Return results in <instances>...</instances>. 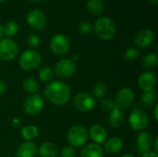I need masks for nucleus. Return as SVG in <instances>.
Wrapping results in <instances>:
<instances>
[{
  "mask_svg": "<svg viewBox=\"0 0 158 157\" xmlns=\"http://www.w3.org/2000/svg\"><path fill=\"white\" fill-rule=\"evenodd\" d=\"M156 100H157L156 93L153 90V91H149V92H143V93L141 96L140 102L143 106H144L146 108H150L156 104Z\"/></svg>",
  "mask_w": 158,
  "mask_h": 157,
  "instance_id": "23",
  "label": "nucleus"
},
{
  "mask_svg": "<svg viewBox=\"0 0 158 157\" xmlns=\"http://www.w3.org/2000/svg\"><path fill=\"white\" fill-rule=\"evenodd\" d=\"M89 136L91 137V139L94 141V143L97 144H102L105 143V142L107 140V131L106 130L99 124H94L93 125L88 132Z\"/></svg>",
  "mask_w": 158,
  "mask_h": 157,
  "instance_id": "16",
  "label": "nucleus"
},
{
  "mask_svg": "<svg viewBox=\"0 0 158 157\" xmlns=\"http://www.w3.org/2000/svg\"><path fill=\"white\" fill-rule=\"evenodd\" d=\"M42 63V56L34 49L25 50L19 56V64L21 69L25 71H32L40 67Z\"/></svg>",
  "mask_w": 158,
  "mask_h": 157,
  "instance_id": "4",
  "label": "nucleus"
},
{
  "mask_svg": "<svg viewBox=\"0 0 158 157\" xmlns=\"http://www.w3.org/2000/svg\"><path fill=\"white\" fill-rule=\"evenodd\" d=\"M123 147V141L119 137H111L105 142L104 150L108 154H117Z\"/></svg>",
  "mask_w": 158,
  "mask_h": 157,
  "instance_id": "21",
  "label": "nucleus"
},
{
  "mask_svg": "<svg viewBox=\"0 0 158 157\" xmlns=\"http://www.w3.org/2000/svg\"><path fill=\"white\" fill-rule=\"evenodd\" d=\"M107 93V86L104 81H97L93 87V94L96 98H103Z\"/></svg>",
  "mask_w": 158,
  "mask_h": 157,
  "instance_id": "28",
  "label": "nucleus"
},
{
  "mask_svg": "<svg viewBox=\"0 0 158 157\" xmlns=\"http://www.w3.org/2000/svg\"><path fill=\"white\" fill-rule=\"evenodd\" d=\"M38 154L41 157H56L58 155V147L53 142H44L38 148Z\"/></svg>",
  "mask_w": 158,
  "mask_h": 157,
  "instance_id": "19",
  "label": "nucleus"
},
{
  "mask_svg": "<svg viewBox=\"0 0 158 157\" xmlns=\"http://www.w3.org/2000/svg\"><path fill=\"white\" fill-rule=\"evenodd\" d=\"M72 103L77 110L84 113L92 111L96 105L94 97L89 93H84V92H81L75 94Z\"/></svg>",
  "mask_w": 158,
  "mask_h": 157,
  "instance_id": "5",
  "label": "nucleus"
},
{
  "mask_svg": "<svg viewBox=\"0 0 158 157\" xmlns=\"http://www.w3.org/2000/svg\"><path fill=\"white\" fill-rule=\"evenodd\" d=\"M104 150L103 148L94 143H88L81 151L80 156L81 157H103Z\"/></svg>",
  "mask_w": 158,
  "mask_h": 157,
  "instance_id": "18",
  "label": "nucleus"
},
{
  "mask_svg": "<svg viewBox=\"0 0 158 157\" xmlns=\"http://www.w3.org/2000/svg\"><path fill=\"white\" fill-rule=\"evenodd\" d=\"M31 2H33V3H37V2H40V1H42V0H30Z\"/></svg>",
  "mask_w": 158,
  "mask_h": 157,
  "instance_id": "44",
  "label": "nucleus"
},
{
  "mask_svg": "<svg viewBox=\"0 0 158 157\" xmlns=\"http://www.w3.org/2000/svg\"><path fill=\"white\" fill-rule=\"evenodd\" d=\"M54 69L49 66H44L41 68L38 71V77L39 79L44 82H50L53 81L54 78Z\"/></svg>",
  "mask_w": 158,
  "mask_h": 157,
  "instance_id": "27",
  "label": "nucleus"
},
{
  "mask_svg": "<svg viewBox=\"0 0 158 157\" xmlns=\"http://www.w3.org/2000/svg\"><path fill=\"white\" fill-rule=\"evenodd\" d=\"M6 89H7V86H6V81L0 79V95H3L6 92Z\"/></svg>",
  "mask_w": 158,
  "mask_h": 157,
  "instance_id": "35",
  "label": "nucleus"
},
{
  "mask_svg": "<svg viewBox=\"0 0 158 157\" xmlns=\"http://www.w3.org/2000/svg\"><path fill=\"white\" fill-rule=\"evenodd\" d=\"M44 96L53 105L60 106L69 103L71 97V90L66 82L52 81L44 87Z\"/></svg>",
  "mask_w": 158,
  "mask_h": 157,
  "instance_id": "1",
  "label": "nucleus"
},
{
  "mask_svg": "<svg viewBox=\"0 0 158 157\" xmlns=\"http://www.w3.org/2000/svg\"><path fill=\"white\" fill-rule=\"evenodd\" d=\"M153 115H154V118L155 120H158V104L156 103L154 105V110H153Z\"/></svg>",
  "mask_w": 158,
  "mask_h": 157,
  "instance_id": "38",
  "label": "nucleus"
},
{
  "mask_svg": "<svg viewBox=\"0 0 158 157\" xmlns=\"http://www.w3.org/2000/svg\"><path fill=\"white\" fill-rule=\"evenodd\" d=\"M149 3H151L152 5H156L158 3V0H148Z\"/></svg>",
  "mask_w": 158,
  "mask_h": 157,
  "instance_id": "43",
  "label": "nucleus"
},
{
  "mask_svg": "<svg viewBox=\"0 0 158 157\" xmlns=\"http://www.w3.org/2000/svg\"><path fill=\"white\" fill-rule=\"evenodd\" d=\"M73 62H76V61H78L79 60V56L77 55V54H74V55H72V56H71V58H70Z\"/></svg>",
  "mask_w": 158,
  "mask_h": 157,
  "instance_id": "40",
  "label": "nucleus"
},
{
  "mask_svg": "<svg viewBox=\"0 0 158 157\" xmlns=\"http://www.w3.org/2000/svg\"><path fill=\"white\" fill-rule=\"evenodd\" d=\"M118 108L128 109L131 107L135 102V93L131 88L124 87L121 88L116 94L114 100Z\"/></svg>",
  "mask_w": 158,
  "mask_h": 157,
  "instance_id": "7",
  "label": "nucleus"
},
{
  "mask_svg": "<svg viewBox=\"0 0 158 157\" xmlns=\"http://www.w3.org/2000/svg\"><path fill=\"white\" fill-rule=\"evenodd\" d=\"M3 28H4V35L6 38H10V37L14 36L19 31L18 23L15 21H12V20L7 21L5 24V26H3Z\"/></svg>",
  "mask_w": 158,
  "mask_h": 157,
  "instance_id": "29",
  "label": "nucleus"
},
{
  "mask_svg": "<svg viewBox=\"0 0 158 157\" xmlns=\"http://www.w3.org/2000/svg\"><path fill=\"white\" fill-rule=\"evenodd\" d=\"M78 30H79V31H80L81 34L87 35V34H89V33L92 31L93 27H92V24H91L89 21H87V20H82V21H81V22L79 23V25H78Z\"/></svg>",
  "mask_w": 158,
  "mask_h": 157,
  "instance_id": "32",
  "label": "nucleus"
},
{
  "mask_svg": "<svg viewBox=\"0 0 158 157\" xmlns=\"http://www.w3.org/2000/svg\"><path fill=\"white\" fill-rule=\"evenodd\" d=\"M154 40H155L154 31L150 29H143L136 34L134 38V43L140 48H147L153 43Z\"/></svg>",
  "mask_w": 158,
  "mask_h": 157,
  "instance_id": "14",
  "label": "nucleus"
},
{
  "mask_svg": "<svg viewBox=\"0 0 158 157\" xmlns=\"http://www.w3.org/2000/svg\"><path fill=\"white\" fill-rule=\"evenodd\" d=\"M116 107L117 105L111 98H104L100 103V108L104 112H110Z\"/></svg>",
  "mask_w": 158,
  "mask_h": 157,
  "instance_id": "31",
  "label": "nucleus"
},
{
  "mask_svg": "<svg viewBox=\"0 0 158 157\" xmlns=\"http://www.w3.org/2000/svg\"><path fill=\"white\" fill-rule=\"evenodd\" d=\"M125 118L124 115L122 113V111L116 107L114 108L112 111L109 112V116H108V124L111 128L113 129H118L120 128L123 123H124Z\"/></svg>",
  "mask_w": 158,
  "mask_h": 157,
  "instance_id": "20",
  "label": "nucleus"
},
{
  "mask_svg": "<svg viewBox=\"0 0 158 157\" xmlns=\"http://www.w3.org/2000/svg\"><path fill=\"white\" fill-rule=\"evenodd\" d=\"M60 157H76V149L70 145H66L60 151Z\"/></svg>",
  "mask_w": 158,
  "mask_h": 157,
  "instance_id": "34",
  "label": "nucleus"
},
{
  "mask_svg": "<svg viewBox=\"0 0 158 157\" xmlns=\"http://www.w3.org/2000/svg\"><path fill=\"white\" fill-rule=\"evenodd\" d=\"M142 157H158V154L154 151H148V152L143 154Z\"/></svg>",
  "mask_w": 158,
  "mask_h": 157,
  "instance_id": "37",
  "label": "nucleus"
},
{
  "mask_svg": "<svg viewBox=\"0 0 158 157\" xmlns=\"http://www.w3.org/2000/svg\"><path fill=\"white\" fill-rule=\"evenodd\" d=\"M11 125H12V127H14V128H19V127H20V125H21V120H20L19 118H14L11 120Z\"/></svg>",
  "mask_w": 158,
  "mask_h": 157,
  "instance_id": "36",
  "label": "nucleus"
},
{
  "mask_svg": "<svg viewBox=\"0 0 158 157\" xmlns=\"http://www.w3.org/2000/svg\"><path fill=\"white\" fill-rule=\"evenodd\" d=\"M6 1H8V0H0V3H3V2H6Z\"/></svg>",
  "mask_w": 158,
  "mask_h": 157,
  "instance_id": "45",
  "label": "nucleus"
},
{
  "mask_svg": "<svg viewBox=\"0 0 158 157\" xmlns=\"http://www.w3.org/2000/svg\"><path fill=\"white\" fill-rule=\"evenodd\" d=\"M158 57L156 54L155 53H149L146 54L142 58V66L147 69L148 71H151V69H154L157 67Z\"/></svg>",
  "mask_w": 158,
  "mask_h": 157,
  "instance_id": "25",
  "label": "nucleus"
},
{
  "mask_svg": "<svg viewBox=\"0 0 158 157\" xmlns=\"http://www.w3.org/2000/svg\"><path fill=\"white\" fill-rule=\"evenodd\" d=\"M148 123L149 117L143 109L136 107L131 112L129 117V124L133 130H144V129L148 126Z\"/></svg>",
  "mask_w": 158,
  "mask_h": 157,
  "instance_id": "6",
  "label": "nucleus"
},
{
  "mask_svg": "<svg viewBox=\"0 0 158 157\" xmlns=\"http://www.w3.org/2000/svg\"><path fill=\"white\" fill-rule=\"evenodd\" d=\"M27 23L31 29L41 31L46 24L45 15L39 9H32L27 15Z\"/></svg>",
  "mask_w": 158,
  "mask_h": 157,
  "instance_id": "12",
  "label": "nucleus"
},
{
  "mask_svg": "<svg viewBox=\"0 0 158 157\" xmlns=\"http://www.w3.org/2000/svg\"><path fill=\"white\" fill-rule=\"evenodd\" d=\"M3 36H5L4 35V28L2 25H0V40L3 38Z\"/></svg>",
  "mask_w": 158,
  "mask_h": 157,
  "instance_id": "41",
  "label": "nucleus"
},
{
  "mask_svg": "<svg viewBox=\"0 0 158 157\" xmlns=\"http://www.w3.org/2000/svg\"><path fill=\"white\" fill-rule=\"evenodd\" d=\"M153 147H154V152L158 153V138L156 137L155 140H154V143H153Z\"/></svg>",
  "mask_w": 158,
  "mask_h": 157,
  "instance_id": "39",
  "label": "nucleus"
},
{
  "mask_svg": "<svg viewBox=\"0 0 158 157\" xmlns=\"http://www.w3.org/2000/svg\"><path fill=\"white\" fill-rule=\"evenodd\" d=\"M157 82L156 75L152 71H145L138 78V85L143 92L153 91Z\"/></svg>",
  "mask_w": 158,
  "mask_h": 157,
  "instance_id": "13",
  "label": "nucleus"
},
{
  "mask_svg": "<svg viewBox=\"0 0 158 157\" xmlns=\"http://www.w3.org/2000/svg\"><path fill=\"white\" fill-rule=\"evenodd\" d=\"M20 134L26 142H31L39 136V129L35 125H27L21 129Z\"/></svg>",
  "mask_w": 158,
  "mask_h": 157,
  "instance_id": "22",
  "label": "nucleus"
},
{
  "mask_svg": "<svg viewBox=\"0 0 158 157\" xmlns=\"http://www.w3.org/2000/svg\"><path fill=\"white\" fill-rule=\"evenodd\" d=\"M22 88L23 90L30 94H35L37 93V92L40 89V85L37 80H35L34 78L29 77L26 78L23 82H22Z\"/></svg>",
  "mask_w": 158,
  "mask_h": 157,
  "instance_id": "24",
  "label": "nucleus"
},
{
  "mask_svg": "<svg viewBox=\"0 0 158 157\" xmlns=\"http://www.w3.org/2000/svg\"><path fill=\"white\" fill-rule=\"evenodd\" d=\"M19 53V47L15 41L10 38H2L0 40V59L8 62L16 58Z\"/></svg>",
  "mask_w": 158,
  "mask_h": 157,
  "instance_id": "8",
  "label": "nucleus"
},
{
  "mask_svg": "<svg viewBox=\"0 0 158 157\" xmlns=\"http://www.w3.org/2000/svg\"><path fill=\"white\" fill-rule=\"evenodd\" d=\"M38 155V147L33 142H24L16 152V157H36Z\"/></svg>",
  "mask_w": 158,
  "mask_h": 157,
  "instance_id": "17",
  "label": "nucleus"
},
{
  "mask_svg": "<svg viewBox=\"0 0 158 157\" xmlns=\"http://www.w3.org/2000/svg\"><path fill=\"white\" fill-rule=\"evenodd\" d=\"M69 41L68 37L62 33L55 34L50 41L51 51L56 56H64L69 50Z\"/></svg>",
  "mask_w": 158,
  "mask_h": 157,
  "instance_id": "11",
  "label": "nucleus"
},
{
  "mask_svg": "<svg viewBox=\"0 0 158 157\" xmlns=\"http://www.w3.org/2000/svg\"><path fill=\"white\" fill-rule=\"evenodd\" d=\"M137 147L140 153L144 154L153 147L154 137L153 135L146 130H142L137 136Z\"/></svg>",
  "mask_w": 158,
  "mask_h": 157,
  "instance_id": "15",
  "label": "nucleus"
},
{
  "mask_svg": "<svg viewBox=\"0 0 158 157\" xmlns=\"http://www.w3.org/2000/svg\"><path fill=\"white\" fill-rule=\"evenodd\" d=\"M44 100L41 95L30 94L23 103V110L27 115L35 116L38 115L44 108Z\"/></svg>",
  "mask_w": 158,
  "mask_h": 157,
  "instance_id": "10",
  "label": "nucleus"
},
{
  "mask_svg": "<svg viewBox=\"0 0 158 157\" xmlns=\"http://www.w3.org/2000/svg\"><path fill=\"white\" fill-rule=\"evenodd\" d=\"M40 38L35 33H30L27 37V44L31 47V49L36 48L40 44Z\"/></svg>",
  "mask_w": 158,
  "mask_h": 157,
  "instance_id": "33",
  "label": "nucleus"
},
{
  "mask_svg": "<svg viewBox=\"0 0 158 157\" xmlns=\"http://www.w3.org/2000/svg\"><path fill=\"white\" fill-rule=\"evenodd\" d=\"M86 8L92 15L97 16L103 13L105 6L102 0H88Z\"/></svg>",
  "mask_w": 158,
  "mask_h": 157,
  "instance_id": "26",
  "label": "nucleus"
},
{
  "mask_svg": "<svg viewBox=\"0 0 158 157\" xmlns=\"http://www.w3.org/2000/svg\"><path fill=\"white\" fill-rule=\"evenodd\" d=\"M95 34L104 41L112 39L116 34V24L109 17H100L96 19L94 26Z\"/></svg>",
  "mask_w": 158,
  "mask_h": 157,
  "instance_id": "2",
  "label": "nucleus"
},
{
  "mask_svg": "<svg viewBox=\"0 0 158 157\" xmlns=\"http://www.w3.org/2000/svg\"><path fill=\"white\" fill-rule=\"evenodd\" d=\"M77 70L76 63L71 59L63 58L56 62L54 73L60 79H69L71 78Z\"/></svg>",
  "mask_w": 158,
  "mask_h": 157,
  "instance_id": "9",
  "label": "nucleus"
},
{
  "mask_svg": "<svg viewBox=\"0 0 158 157\" xmlns=\"http://www.w3.org/2000/svg\"><path fill=\"white\" fill-rule=\"evenodd\" d=\"M140 57V51L135 47L128 48L124 53V59L128 62H135Z\"/></svg>",
  "mask_w": 158,
  "mask_h": 157,
  "instance_id": "30",
  "label": "nucleus"
},
{
  "mask_svg": "<svg viewBox=\"0 0 158 157\" xmlns=\"http://www.w3.org/2000/svg\"><path fill=\"white\" fill-rule=\"evenodd\" d=\"M88 131L81 125H74L70 127L67 133V141L69 144L74 148L84 146L88 142Z\"/></svg>",
  "mask_w": 158,
  "mask_h": 157,
  "instance_id": "3",
  "label": "nucleus"
},
{
  "mask_svg": "<svg viewBox=\"0 0 158 157\" xmlns=\"http://www.w3.org/2000/svg\"><path fill=\"white\" fill-rule=\"evenodd\" d=\"M120 157H135L132 154H129V153H127V154H124V155H122Z\"/></svg>",
  "mask_w": 158,
  "mask_h": 157,
  "instance_id": "42",
  "label": "nucleus"
}]
</instances>
